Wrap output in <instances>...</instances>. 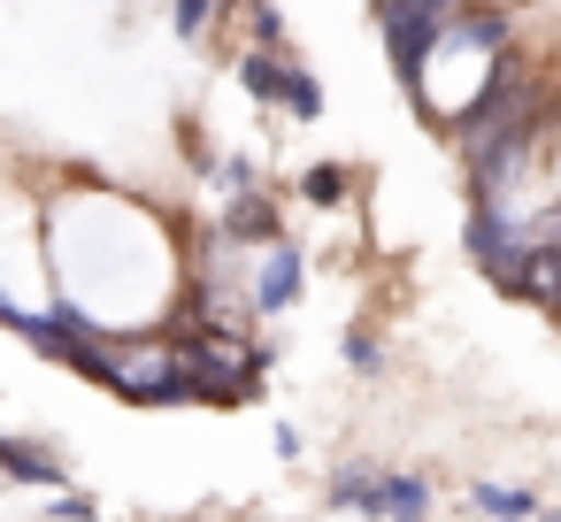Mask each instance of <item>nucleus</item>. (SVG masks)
<instances>
[{"label":"nucleus","instance_id":"nucleus-12","mask_svg":"<svg viewBox=\"0 0 561 522\" xmlns=\"http://www.w3.org/2000/svg\"><path fill=\"white\" fill-rule=\"evenodd\" d=\"M530 308H546L553 323H561V246L553 254H538V269H530V292H523Z\"/></svg>","mask_w":561,"mask_h":522},{"label":"nucleus","instance_id":"nucleus-15","mask_svg":"<svg viewBox=\"0 0 561 522\" xmlns=\"http://www.w3.org/2000/svg\"><path fill=\"white\" fill-rule=\"evenodd\" d=\"M254 47L277 55L285 47V16H277V0H254Z\"/></svg>","mask_w":561,"mask_h":522},{"label":"nucleus","instance_id":"nucleus-3","mask_svg":"<svg viewBox=\"0 0 561 522\" xmlns=\"http://www.w3.org/2000/svg\"><path fill=\"white\" fill-rule=\"evenodd\" d=\"M446 55H477V62L492 70L500 55H515V16H507V9H461V16L446 24Z\"/></svg>","mask_w":561,"mask_h":522},{"label":"nucleus","instance_id":"nucleus-1","mask_svg":"<svg viewBox=\"0 0 561 522\" xmlns=\"http://www.w3.org/2000/svg\"><path fill=\"white\" fill-rule=\"evenodd\" d=\"M461 246H469V262L500 285V292H530V269H538V246H530V216H515L507 200H484V208H469V223H461Z\"/></svg>","mask_w":561,"mask_h":522},{"label":"nucleus","instance_id":"nucleus-5","mask_svg":"<svg viewBox=\"0 0 561 522\" xmlns=\"http://www.w3.org/2000/svg\"><path fill=\"white\" fill-rule=\"evenodd\" d=\"M0 468H9L16 484H47V491H62L70 453H55V445H39V438H0Z\"/></svg>","mask_w":561,"mask_h":522},{"label":"nucleus","instance_id":"nucleus-9","mask_svg":"<svg viewBox=\"0 0 561 522\" xmlns=\"http://www.w3.org/2000/svg\"><path fill=\"white\" fill-rule=\"evenodd\" d=\"M385 522H431V484L408 468H385Z\"/></svg>","mask_w":561,"mask_h":522},{"label":"nucleus","instance_id":"nucleus-14","mask_svg":"<svg viewBox=\"0 0 561 522\" xmlns=\"http://www.w3.org/2000/svg\"><path fill=\"white\" fill-rule=\"evenodd\" d=\"M308 200H316V208H339V200H346V170H339V162H316V170H308Z\"/></svg>","mask_w":561,"mask_h":522},{"label":"nucleus","instance_id":"nucleus-4","mask_svg":"<svg viewBox=\"0 0 561 522\" xmlns=\"http://www.w3.org/2000/svg\"><path fill=\"white\" fill-rule=\"evenodd\" d=\"M300 269H308V262H300L293 246H270V254L254 262V277H247V285H254V315H285V308L300 300Z\"/></svg>","mask_w":561,"mask_h":522},{"label":"nucleus","instance_id":"nucleus-16","mask_svg":"<svg viewBox=\"0 0 561 522\" xmlns=\"http://www.w3.org/2000/svg\"><path fill=\"white\" fill-rule=\"evenodd\" d=\"M47 522H101V507H93L85 491H55V499H47Z\"/></svg>","mask_w":561,"mask_h":522},{"label":"nucleus","instance_id":"nucleus-10","mask_svg":"<svg viewBox=\"0 0 561 522\" xmlns=\"http://www.w3.org/2000/svg\"><path fill=\"white\" fill-rule=\"evenodd\" d=\"M285 78H293V70H285L277 55H262V47L239 55V85H247V101H277V108H285Z\"/></svg>","mask_w":561,"mask_h":522},{"label":"nucleus","instance_id":"nucleus-18","mask_svg":"<svg viewBox=\"0 0 561 522\" xmlns=\"http://www.w3.org/2000/svg\"><path fill=\"white\" fill-rule=\"evenodd\" d=\"M346 369H362V376H377V369H385V353H377V338H362V330H346Z\"/></svg>","mask_w":561,"mask_h":522},{"label":"nucleus","instance_id":"nucleus-7","mask_svg":"<svg viewBox=\"0 0 561 522\" xmlns=\"http://www.w3.org/2000/svg\"><path fill=\"white\" fill-rule=\"evenodd\" d=\"M331 507H346V514H385V468H369V461L339 468V476H331Z\"/></svg>","mask_w":561,"mask_h":522},{"label":"nucleus","instance_id":"nucleus-11","mask_svg":"<svg viewBox=\"0 0 561 522\" xmlns=\"http://www.w3.org/2000/svg\"><path fill=\"white\" fill-rule=\"evenodd\" d=\"M377 9V24H400V16H423V24H454L469 0H369Z\"/></svg>","mask_w":561,"mask_h":522},{"label":"nucleus","instance_id":"nucleus-8","mask_svg":"<svg viewBox=\"0 0 561 522\" xmlns=\"http://www.w3.org/2000/svg\"><path fill=\"white\" fill-rule=\"evenodd\" d=\"M469 507H477L484 522H538V514H546L523 484H477V491H469Z\"/></svg>","mask_w":561,"mask_h":522},{"label":"nucleus","instance_id":"nucleus-6","mask_svg":"<svg viewBox=\"0 0 561 522\" xmlns=\"http://www.w3.org/2000/svg\"><path fill=\"white\" fill-rule=\"evenodd\" d=\"M224 239L231 246H285L277 239V208H270V193H231V208H224Z\"/></svg>","mask_w":561,"mask_h":522},{"label":"nucleus","instance_id":"nucleus-13","mask_svg":"<svg viewBox=\"0 0 561 522\" xmlns=\"http://www.w3.org/2000/svg\"><path fill=\"white\" fill-rule=\"evenodd\" d=\"M285 108H293L300 124H316V116H323V85H316L308 70H293V78H285Z\"/></svg>","mask_w":561,"mask_h":522},{"label":"nucleus","instance_id":"nucleus-17","mask_svg":"<svg viewBox=\"0 0 561 522\" xmlns=\"http://www.w3.org/2000/svg\"><path fill=\"white\" fill-rule=\"evenodd\" d=\"M208 9H216V0H170V24H178V39H201V32H208Z\"/></svg>","mask_w":561,"mask_h":522},{"label":"nucleus","instance_id":"nucleus-2","mask_svg":"<svg viewBox=\"0 0 561 522\" xmlns=\"http://www.w3.org/2000/svg\"><path fill=\"white\" fill-rule=\"evenodd\" d=\"M185 376L201 384V407H239L262 392V369H270V346H247V338H170Z\"/></svg>","mask_w":561,"mask_h":522},{"label":"nucleus","instance_id":"nucleus-19","mask_svg":"<svg viewBox=\"0 0 561 522\" xmlns=\"http://www.w3.org/2000/svg\"><path fill=\"white\" fill-rule=\"evenodd\" d=\"M538 522H561V507H546V514H538Z\"/></svg>","mask_w":561,"mask_h":522}]
</instances>
